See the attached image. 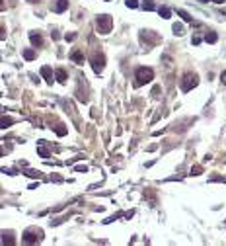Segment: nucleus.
Returning a JSON list of instances; mask_svg holds the SVG:
<instances>
[{
  "instance_id": "6",
  "label": "nucleus",
  "mask_w": 226,
  "mask_h": 246,
  "mask_svg": "<svg viewBox=\"0 0 226 246\" xmlns=\"http://www.w3.org/2000/svg\"><path fill=\"white\" fill-rule=\"evenodd\" d=\"M51 8H53L55 12H64L68 8V0H53V4H51Z\"/></svg>"
},
{
  "instance_id": "24",
  "label": "nucleus",
  "mask_w": 226,
  "mask_h": 246,
  "mask_svg": "<svg viewBox=\"0 0 226 246\" xmlns=\"http://www.w3.org/2000/svg\"><path fill=\"white\" fill-rule=\"evenodd\" d=\"M220 80H222V84L226 86V70H224V72H222V74H220Z\"/></svg>"
},
{
  "instance_id": "11",
  "label": "nucleus",
  "mask_w": 226,
  "mask_h": 246,
  "mask_svg": "<svg viewBox=\"0 0 226 246\" xmlns=\"http://www.w3.org/2000/svg\"><path fill=\"white\" fill-rule=\"evenodd\" d=\"M57 80H59V82H67V70H64V69H57Z\"/></svg>"
},
{
  "instance_id": "8",
  "label": "nucleus",
  "mask_w": 226,
  "mask_h": 246,
  "mask_svg": "<svg viewBox=\"0 0 226 246\" xmlns=\"http://www.w3.org/2000/svg\"><path fill=\"white\" fill-rule=\"evenodd\" d=\"M30 39L35 47H41L43 45V37H41V33H30Z\"/></svg>"
},
{
  "instance_id": "10",
  "label": "nucleus",
  "mask_w": 226,
  "mask_h": 246,
  "mask_svg": "<svg viewBox=\"0 0 226 246\" xmlns=\"http://www.w3.org/2000/svg\"><path fill=\"white\" fill-rule=\"evenodd\" d=\"M158 14H160V18H164V20H168V18H170V16H172V10H170V8H166V6H162V8H160V10H158Z\"/></svg>"
},
{
  "instance_id": "12",
  "label": "nucleus",
  "mask_w": 226,
  "mask_h": 246,
  "mask_svg": "<svg viewBox=\"0 0 226 246\" xmlns=\"http://www.w3.org/2000/svg\"><path fill=\"white\" fill-rule=\"evenodd\" d=\"M154 8H156V6H154V2H152V0H144V2H142V10L152 12Z\"/></svg>"
},
{
  "instance_id": "5",
  "label": "nucleus",
  "mask_w": 226,
  "mask_h": 246,
  "mask_svg": "<svg viewBox=\"0 0 226 246\" xmlns=\"http://www.w3.org/2000/svg\"><path fill=\"white\" fill-rule=\"evenodd\" d=\"M41 236H43L41 230H37V229H27L25 233H24V242H27V244L39 242V240H41Z\"/></svg>"
},
{
  "instance_id": "23",
  "label": "nucleus",
  "mask_w": 226,
  "mask_h": 246,
  "mask_svg": "<svg viewBox=\"0 0 226 246\" xmlns=\"http://www.w3.org/2000/svg\"><path fill=\"white\" fill-rule=\"evenodd\" d=\"M57 133H59V135H67V129H62V125H59V127H57Z\"/></svg>"
},
{
  "instance_id": "29",
  "label": "nucleus",
  "mask_w": 226,
  "mask_h": 246,
  "mask_svg": "<svg viewBox=\"0 0 226 246\" xmlns=\"http://www.w3.org/2000/svg\"><path fill=\"white\" fill-rule=\"evenodd\" d=\"M105 2H109V0H105Z\"/></svg>"
},
{
  "instance_id": "21",
  "label": "nucleus",
  "mask_w": 226,
  "mask_h": 246,
  "mask_svg": "<svg viewBox=\"0 0 226 246\" xmlns=\"http://www.w3.org/2000/svg\"><path fill=\"white\" fill-rule=\"evenodd\" d=\"M64 39H67V41H74L76 35H74V33H67V35H64Z\"/></svg>"
},
{
  "instance_id": "18",
  "label": "nucleus",
  "mask_w": 226,
  "mask_h": 246,
  "mask_svg": "<svg viewBox=\"0 0 226 246\" xmlns=\"http://www.w3.org/2000/svg\"><path fill=\"white\" fill-rule=\"evenodd\" d=\"M201 172H203V166H193V168H191V176H199Z\"/></svg>"
},
{
  "instance_id": "28",
  "label": "nucleus",
  "mask_w": 226,
  "mask_h": 246,
  "mask_svg": "<svg viewBox=\"0 0 226 246\" xmlns=\"http://www.w3.org/2000/svg\"><path fill=\"white\" fill-rule=\"evenodd\" d=\"M199 2H203V4H205V2H209V0H199Z\"/></svg>"
},
{
  "instance_id": "17",
  "label": "nucleus",
  "mask_w": 226,
  "mask_h": 246,
  "mask_svg": "<svg viewBox=\"0 0 226 246\" xmlns=\"http://www.w3.org/2000/svg\"><path fill=\"white\" fill-rule=\"evenodd\" d=\"M172 30L176 31V35H181V33H183V26H181V24H173Z\"/></svg>"
},
{
  "instance_id": "22",
  "label": "nucleus",
  "mask_w": 226,
  "mask_h": 246,
  "mask_svg": "<svg viewBox=\"0 0 226 246\" xmlns=\"http://www.w3.org/2000/svg\"><path fill=\"white\" fill-rule=\"evenodd\" d=\"M88 170V166H84V164H80V166H76V172H86Z\"/></svg>"
},
{
  "instance_id": "25",
  "label": "nucleus",
  "mask_w": 226,
  "mask_h": 246,
  "mask_svg": "<svg viewBox=\"0 0 226 246\" xmlns=\"http://www.w3.org/2000/svg\"><path fill=\"white\" fill-rule=\"evenodd\" d=\"M199 43H201V37H197V35H195V37H193V45H199Z\"/></svg>"
},
{
  "instance_id": "14",
  "label": "nucleus",
  "mask_w": 226,
  "mask_h": 246,
  "mask_svg": "<svg viewBox=\"0 0 226 246\" xmlns=\"http://www.w3.org/2000/svg\"><path fill=\"white\" fill-rule=\"evenodd\" d=\"M205 41H207V43H216V33H214V31H209V33L205 35Z\"/></svg>"
},
{
  "instance_id": "3",
  "label": "nucleus",
  "mask_w": 226,
  "mask_h": 246,
  "mask_svg": "<svg viewBox=\"0 0 226 246\" xmlns=\"http://www.w3.org/2000/svg\"><path fill=\"white\" fill-rule=\"evenodd\" d=\"M197 80H199V78H197L195 72H187V74L183 76V80H181V90L189 92L191 88H195V86H197Z\"/></svg>"
},
{
  "instance_id": "7",
  "label": "nucleus",
  "mask_w": 226,
  "mask_h": 246,
  "mask_svg": "<svg viewBox=\"0 0 226 246\" xmlns=\"http://www.w3.org/2000/svg\"><path fill=\"white\" fill-rule=\"evenodd\" d=\"M41 74H43V78H45L47 82H53V70H51V67H41Z\"/></svg>"
},
{
  "instance_id": "4",
  "label": "nucleus",
  "mask_w": 226,
  "mask_h": 246,
  "mask_svg": "<svg viewBox=\"0 0 226 246\" xmlns=\"http://www.w3.org/2000/svg\"><path fill=\"white\" fill-rule=\"evenodd\" d=\"M90 61H92V69H94V72H96V74H99V72L104 70V64H105V57L101 55V53H98V51H96V53L92 55V59H90Z\"/></svg>"
},
{
  "instance_id": "15",
  "label": "nucleus",
  "mask_w": 226,
  "mask_h": 246,
  "mask_svg": "<svg viewBox=\"0 0 226 246\" xmlns=\"http://www.w3.org/2000/svg\"><path fill=\"white\" fill-rule=\"evenodd\" d=\"M178 16H179V18H183V21H191V20H193L185 10H178Z\"/></svg>"
},
{
  "instance_id": "13",
  "label": "nucleus",
  "mask_w": 226,
  "mask_h": 246,
  "mask_svg": "<svg viewBox=\"0 0 226 246\" xmlns=\"http://www.w3.org/2000/svg\"><path fill=\"white\" fill-rule=\"evenodd\" d=\"M24 59L25 61H33L35 59V51H33V49H25V51H24Z\"/></svg>"
},
{
  "instance_id": "27",
  "label": "nucleus",
  "mask_w": 226,
  "mask_h": 246,
  "mask_svg": "<svg viewBox=\"0 0 226 246\" xmlns=\"http://www.w3.org/2000/svg\"><path fill=\"white\" fill-rule=\"evenodd\" d=\"M27 2H39V0H27Z\"/></svg>"
},
{
  "instance_id": "1",
  "label": "nucleus",
  "mask_w": 226,
  "mask_h": 246,
  "mask_svg": "<svg viewBox=\"0 0 226 246\" xmlns=\"http://www.w3.org/2000/svg\"><path fill=\"white\" fill-rule=\"evenodd\" d=\"M136 82H135V86H142V84H146V82H150L152 78H154V70L152 69H146V67H141L136 70Z\"/></svg>"
},
{
  "instance_id": "20",
  "label": "nucleus",
  "mask_w": 226,
  "mask_h": 246,
  "mask_svg": "<svg viewBox=\"0 0 226 246\" xmlns=\"http://www.w3.org/2000/svg\"><path fill=\"white\" fill-rule=\"evenodd\" d=\"M8 125H12V119L10 117H2V127H8Z\"/></svg>"
},
{
  "instance_id": "16",
  "label": "nucleus",
  "mask_w": 226,
  "mask_h": 246,
  "mask_svg": "<svg viewBox=\"0 0 226 246\" xmlns=\"http://www.w3.org/2000/svg\"><path fill=\"white\" fill-rule=\"evenodd\" d=\"M37 153H39L43 158H49V150H47L45 147H43V144H39V147H37Z\"/></svg>"
},
{
  "instance_id": "2",
  "label": "nucleus",
  "mask_w": 226,
  "mask_h": 246,
  "mask_svg": "<svg viewBox=\"0 0 226 246\" xmlns=\"http://www.w3.org/2000/svg\"><path fill=\"white\" fill-rule=\"evenodd\" d=\"M96 27H98V31L99 33H109L111 31V27H113V20H111V16H107V14H104V16H98V20H96Z\"/></svg>"
},
{
  "instance_id": "26",
  "label": "nucleus",
  "mask_w": 226,
  "mask_h": 246,
  "mask_svg": "<svg viewBox=\"0 0 226 246\" xmlns=\"http://www.w3.org/2000/svg\"><path fill=\"white\" fill-rule=\"evenodd\" d=\"M213 2H214V4H224L226 0H213Z\"/></svg>"
},
{
  "instance_id": "19",
  "label": "nucleus",
  "mask_w": 226,
  "mask_h": 246,
  "mask_svg": "<svg viewBox=\"0 0 226 246\" xmlns=\"http://www.w3.org/2000/svg\"><path fill=\"white\" fill-rule=\"evenodd\" d=\"M125 2H127V6H129V8H136V6H138V2H136V0H125Z\"/></svg>"
},
{
  "instance_id": "9",
  "label": "nucleus",
  "mask_w": 226,
  "mask_h": 246,
  "mask_svg": "<svg viewBox=\"0 0 226 246\" xmlns=\"http://www.w3.org/2000/svg\"><path fill=\"white\" fill-rule=\"evenodd\" d=\"M70 59L72 61H76V63H84V55L78 51V49H74V51L70 53Z\"/></svg>"
}]
</instances>
